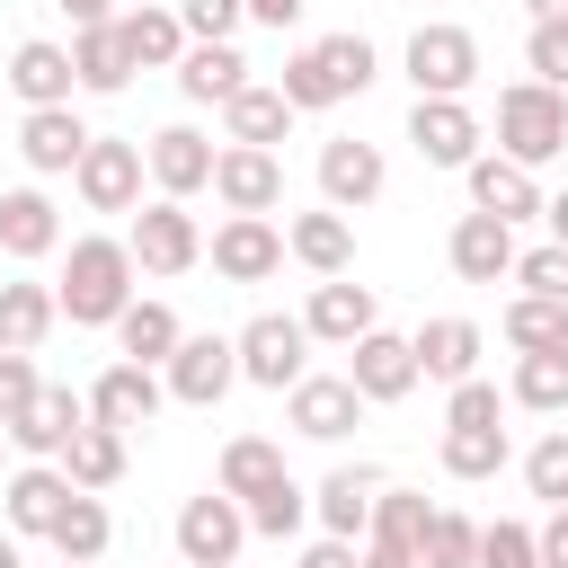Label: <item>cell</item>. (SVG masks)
<instances>
[{
	"instance_id": "6da1fadb",
	"label": "cell",
	"mask_w": 568,
	"mask_h": 568,
	"mask_svg": "<svg viewBox=\"0 0 568 568\" xmlns=\"http://www.w3.org/2000/svg\"><path fill=\"white\" fill-rule=\"evenodd\" d=\"M133 240H71V266H62V320L71 328H115L133 311Z\"/></svg>"
},
{
	"instance_id": "7a4b0ae2",
	"label": "cell",
	"mask_w": 568,
	"mask_h": 568,
	"mask_svg": "<svg viewBox=\"0 0 568 568\" xmlns=\"http://www.w3.org/2000/svg\"><path fill=\"white\" fill-rule=\"evenodd\" d=\"M497 151H506L515 169L559 160V151H568V98H559V89H541V80L497 89Z\"/></svg>"
},
{
	"instance_id": "3957f363",
	"label": "cell",
	"mask_w": 568,
	"mask_h": 568,
	"mask_svg": "<svg viewBox=\"0 0 568 568\" xmlns=\"http://www.w3.org/2000/svg\"><path fill=\"white\" fill-rule=\"evenodd\" d=\"M231 346H240V382H257V390H293L311 373V328L293 311H257Z\"/></svg>"
},
{
	"instance_id": "277c9868",
	"label": "cell",
	"mask_w": 568,
	"mask_h": 568,
	"mask_svg": "<svg viewBox=\"0 0 568 568\" xmlns=\"http://www.w3.org/2000/svg\"><path fill=\"white\" fill-rule=\"evenodd\" d=\"M240 541H248V506L240 497L204 488V497L178 506V559L186 568H240Z\"/></svg>"
},
{
	"instance_id": "5b68a950",
	"label": "cell",
	"mask_w": 568,
	"mask_h": 568,
	"mask_svg": "<svg viewBox=\"0 0 568 568\" xmlns=\"http://www.w3.org/2000/svg\"><path fill=\"white\" fill-rule=\"evenodd\" d=\"M142 142H124V133H98L89 151H80V169H71V186H80V204L89 213H133L142 204Z\"/></svg>"
},
{
	"instance_id": "8992f818",
	"label": "cell",
	"mask_w": 568,
	"mask_h": 568,
	"mask_svg": "<svg viewBox=\"0 0 568 568\" xmlns=\"http://www.w3.org/2000/svg\"><path fill=\"white\" fill-rule=\"evenodd\" d=\"M408 80H417V98H462L470 80H479V36L470 27H417L408 36Z\"/></svg>"
},
{
	"instance_id": "52a82bcc",
	"label": "cell",
	"mask_w": 568,
	"mask_h": 568,
	"mask_svg": "<svg viewBox=\"0 0 568 568\" xmlns=\"http://www.w3.org/2000/svg\"><path fill=\"white\" fill-rule=\"evenodd\" d=\"M195 257H204V231H195V213H186V204H169V195H160V204H142V213H133V266H142V275H186Z\"/></svg>"
},
{
	"instance_id": "ba28073f",
	"label": "cell",
	"mask_w": 568,
	"mask_h": 568,
	"mask_svg": "<svg viewBox=\"0 0 568 568\" xmlns=\"http://www.w3.org/2000/svg\"><path fill=\"white\" fill-rule=\"evenodd\" d=\"M284 417H293V435L337 444L346 426H364V390H355L346 373H302V382L284 390Z\"/></svg>"
},
{
	"instance_id": "9c48e42d",
	"label": "cell",
	"mask_w": 568,
	"mask_h": 568,
	"mask_svg": "<svg viewBox=\"0 0 568 568\" xmlns=\"http://www.w3.org/2000/svg\"><path fill=\"white\" fill-rule=\"evenodd\" d=\"M62 506H71L62 462H27V470H9V479H0V515H9V532H18V541H53Z\"/></svg>"
},
{
	"instance_id": "30bf717a",
	"label": "cell",
	"mask_w": 568,
	"mask_h": 568,
	"mask_svg": "<svg viewBox=\"0 0 568 568\" xmlns=\"http://www.w3.org/2000/svg\"><path fill=\"white\" fill-rule=\"evenodd\" d=\"M408 142H417L426 169H470L479 160V115L462 98H417L408 106Z\"/></svg>"
},
{
	"instance_id": "8fae6325",
	"label": "cell",
	"mask_w": 568,
	"mask_h": 568,
	"mask_svg": "<svg viewBox=\"0 0 568 568\" xmlns=\"http://www.w3.org/2000/svg\"><path fill=\"white\" fill-rule=\"evenodd\" d=\"M142 160H151V186H160L169 204H186V195L213 186V160H222V151H213L195 124H160V133L142 142Z\"/></svg>"
},
{
	"instance_id": "7c38bea8",
	"label": "cell",
	"mask_w": 568,
	"mask_h": 568,
	"mask_svg": "<svg viewBox=\"0 0 568 568\" xmlns=\"http://www.w3.org/2000/svg\"><path fill=\"white\" fill-rule=\"evenodd\" d=\"M160 382H169V399L213 408V399L240 382V346H231V337H178V355L160 364Z\"/></svg>"
},
{
	"instance_id": "4fadbf2b",
	"label": "cell",
	"mask_w": 568,
	"mask_h": 568,
	"mask_svg": "<svg viewBox=\"0 0 568 568\" xmlns=\"http://www.w3.org/2000/svg\"><path fill=\"white\" fill-rule=\"evenodd\" d=\"M80 426H89V399H80V390H71V382H44V390H36V399H27V417H18V426H9V444H18V453H27V462H62V453H71V435H80Z\"/></svg>"
},
{
	"instance_id": "5bb4252c",
	"label": "cell",
	"mask_w": 568,
	"mask_h": 568,
	"mask_svg": "<svg viewBox=\"0 0 568 568\" xmlns=\"http://www.w3.org/2000/svg\"><path fill=\"white\" fill-rule=\"evenodd\" d=\"M284 257H293V248H284V231H275L266 213H231V222L213 231V275H231V284H266Z\"/></svg>"
},
{
	"instance_id": "9a60e30c",
	"label": "cell",
	"mask_w": 568,
	"mask_h": 568,
	"mask_svg": "<svg viewBox=\"0 0 568 568\" xmlns=\"http://www.w3.org/2000/svg\"><path fill=\"white\" fill-rule=\"evenodd\" d=\"M346 382H355V390H364V408H373V399H408L426 373H417V346H408V337L373 328V337H355V346H346Z\"/></svg>"
},
{
	"instance_id": "2e32d148",
	"label": "cell",
	"mask_w": 568,
	"mask_h": 568,
	"mask_svg": "<svg viewBox=\"0 0 568 568\" xmlns=\"http://www.w3.org/2000/svg\"><path fill=\"white\" fill-rule=\"evenodd\" d=\"M160 399H169V382H160L151 364H106V373L89 382V417H98V426H115V435L151 426V417H160Z\"/></svg>"
},
{
	"instance_id": "e0dca14e",
	"label": "cell",
	"mask_w": 568,
	"mask_h": 568,
	"mask_svg": "<svg viewBox=\"0 0 568 568\" xmlns=\"http://www.w3.org/2000/svg\"><path fill=\"white\" fill-rule=\"evenodd\" d=\"M89 142H98V133H89L71 106H27V124H18V160H27L36 178H71Z\"/></svg>"
},
{
	"instance_id": "ac0fdd59",
	"label": "cell",
	"mask_w": 568,
	"mask_h": 568,
	"mask_svg": "<svg viewBox=\"0 0 568 568\" xmlns=\"http://www.w3.org/2000/svg\"><path fill=\"white\" fill-rule=\"evenodd\" d=\"M302 328H311V346H355V337H373V328H382V311H373V284H346V275L311 284V311H302Z\"/></svg>"
},
{
	"instance_id": "d6986e66",
	"label": "cell",
	"mask_w": 568,
	"mask_h": 568,
	"mask_svg": "<svg viewBox=\"0 0 568 568\" xmlns=\"http://www.w3.org/2000/svg\"><path fill=\"white\" fill-rule=\"evenodd\" d=\"M373 506H382V470H373V462H346V470H328V479L311 488V515H320L337 541H364V532H373Z\"/></svg>"
},
{
	"instance_id": "ffe728a7",
	"label": "cell",
	"mask_w": 568,
	"mask_h": 568,
	"mask_svg": "<svg viewBox=\"0 0 568 568\" xmlns=\"http://www.w3.org/2000/svg\"><path fill=\"white\" fill-rule=\"evenodd\" d=\"M213 195H222L231 213H275V204H284V160H275V151L231 142V151L213 160Z\"/></svg>"
},
{
	"instance_id": "44dd1931",
	"label": "cell",
	"mask_w": 568,
	"mask_h": 568,
	"mask_svg": "<svg viewBox=\"0 0 568 568\" xmlns=\"http://www.w3.org/2000/svg\"><path fill=\"white\" fill-rule=\"evenodd\" d=\"M462 178H470V213H497L506 231L541 213V186H532V169H515L506 151H479V160H470Z\"/></svg>"
},
{
	"instance_id": "7402d4cb",
	"label": "cell",
	"mask_w": 568,
	"mask_h": 568,
	"mask_svg": "<svg viewBox=\"0 0 568 568\" xmlns=\"http://www.w3.org/2000/svg\"><path fill=\"white\" fill-rule=\"evenodd\" d=\"M444 257H453V275L462 284H497V275H515V231L497 222V213H462L453 222V240H444Z\"/></svg>"
},
{
	"instance_id": "603a6c76",
	"label": "cell",
	"mask_w": 568,
	"mask_h": 568,
	"mask_svg": "<svg viewBox=\"0 0 568 568\" xmlns=\"http://www.w3.org/2000/svg\"><path fill=\"white\" fill-rule=\"evenodd\" d=\"M0 248H9L18 266H36V257L62 248V213H53L44 186H9V195H0Z\"/></svg>"
},
{
	"instance_id": "cb8c5ba5",
	"label": "cell",
	"mask_w": 568,
	"mask_h": 568,
	"mask_svg": "<svg viewBox=\"0 0 568 568\" xmlns=\"http://www.w3.org/2000/svg\"><path fill=\"white\" fill-rule=\"evenodd\" d=\"M53 320H62V293L53 284H36V275H9L0 284V355H36L53 337Z\"/></svg>"
},
{
	"instance_id": "d4e9b609",
	"label": "cell",
	"mask_w": 568,
	"mask_h": 568,
	"mask_svg": "<svg viewBox=\"0 0 568 568\" xmlns=\"http://www.w3.org/2000/svg\"><path fill=\"white\" fill-rule=\"evenodd\" d=\"M382 178H390V169H382V151H373V142H355V133H346V142H320V195H328L337 213L373 204V195H382Z\"/></svg>"
},
{
	"instance_id": "484cf974",
	"label": "cell",
	"mask_w": 568,
	"mask_h": 568,
	"mask_svg": "<svg viewBox=\"0 0 568 568\" xmlns=\"http://www.w3.org/2000/svg\"><path fill=\"white\" fill-rule=\"evenodd\" d=\"M284 248H293V257H302V266L328 284V275H346V266H355V222H346L337 204H320V213H293V222H284Z\"/></svg>"
},
{
	"instance_id": "4316f807",
	"label": "cell",
	"mask_w": 568,
	"mask_h": 568,
	"mask_svg": "<svg viewBox=\"0 0 568 568\" xmlns=\"http://www.w3.org/2000/svg\"><path fill=\"white\" fill-rule=\"evenodd\" d=\"M9 89H18L27 106H71V89H80V71H71V44H44V36H27V44L9 53Z\"/></svg>"
},
{
	"instance_id": "83f0119b",
	"label": "cell",
	"mask_w": 568,
	"mask_h": 568,
	"mask_svg": "<svg viewBox=\"0 0 568 568\" xmlns=\"http://www.w3.org/2000/svg\"><path fill=\"white\" fill-rule=\"evenodd\" d=\"M408 346H417V373L453 390V382H470V373H479V346H488V337H479L470 320H426Z\"/></svg>"
},
{
	"instance_id": "f1b7e54d",
	"label": "cell",
	"mask_w": 568,
	"mask_h": 568,
	"mask_svg": "<svg viewBox=\"0 0 568 568\" xmlns=\"http://www.w3.org/2000/svg\"><path fill=\"white\" fill-rule=\"evenodd\" d=\"M115 36H124L133 71H178V62H186V27H178V9H124Z\"/></svg>"
},
{
	"instance_id": "f546056e",
	"label": "cell",
	"mask_w": 568,
	"mask_h": 568,
	"mask_svg": "<svg viewBox=\"0 0 568 568\" xmlns=\"http://www.w3.org/2000/svg\"><path fill=\"white\" fill-rule=\"evenodd\" d=\"M178 89H186L195 106H231V98L248 89V62H240V44H186V62H178Z\"/></svg>"
},
{
	"instance_id": "4dcf8cb0",
	"label": "cell",
	"mask_w": 568,
	"mask_h": 568,
	"mask_svg": "<svg viewBox=\"0 0 568 568\" xmlns=\"http://www.w3.org/2000/svg\"><path fill=\"white\" fill-rule=\"evenodd\" d=\"M222 124H231V142H248V151H275V142L293 133V98H284V89H257V80H248V89H240V98L222 106Z\"/></svg>"
},
{
	"instance_id": "1f68e13d",
	"label": "cell",
	"mask_w": 568,
	"mask_h": 568,
	"mask_svg": "<svg viewBox=\"0 0 568 568\" xmlns=\"http://www.w3.org/2000/svg\"><path fill=\"white\" fill-rule=\"evenodd\" d=\"M71 71H80L89 98H115V89L133 80V53H124L115 27H80V36H71Z\"/></svg>"
},
{
	"instance_id": "d6a6232c",
	"label": "cell",
	"mask_w": 568,
	"mask_h": 568,
	"mask_svg": "<svg viewBox=\"0 0 568 568\" xmlns=\"http://www.w3.org/2000/svg\"><path fill=\"white\" fill-rule=\"evenodd\" d=\"M178 337H186V328H178V311H169V302H133V311L115 320V346H124V364H151V373L178 355Z\"/></svg>"
},
{
	"instance_id": "836d02e7",
	"label": "cell",
	"mask_w": 568,
	"mask_h": 568,
	"mask_svg": "<svg viewBox=\"0 0 568 568\" xmlns=\"http://www.w3.org/2000/svg\"><path fill=\"white\" fill-rule=\"evenodd\" d=\"M62 479H71V488H89V497H98V488H115V479H124V435L89 417V426L71 435V453H62Z\"/></svg>"
},
{
	"instance_id": "e575fe53",
	"label": "cell",
	"mask_w": 568,
	"mask_h": 568,
	"mask_svg": "<svg viewBox=\"0 0 568 568\" xmlns=\"http://www.w3.org/2000/svg\"><path fill=\"white\" fill-rule=\"evenodd\" d=\"M275 479H284V453H275L266 435H231V444H222V470H213V488H222V497H240V506H248V497H257V488H275Z\"/></svg>"
},
{
	"instance_id": "d590c367",
	"label": "cell",
	"mask_w": 568,
	"mask_h": 568,
	"mask_svg": "<svg viewBox=\"0 0 568 568\" xmlns=\"http://www.w3.org/2000/svg\"><path fill=\"white\" fill-rule=\"evenodd\" d=\"M106 541H115L106 506H98L89 488H71V506H62V524H53V550H62V559H80V568H98V559H106Z\"/></svg>"
},
{
	"instance_id": "8d00e7d4",
	"label": "cell",
	"mask_w": 568,
	"mask_h": 568,
	"mask_svg": "<svg viewBox=\"0 0 568 568\" xmlns=\"http://www.w3.org/2000/svg\"><path fill=\"white\" fill-rule=\"evenodd\" d=\"M506 346H515V355H550V346H568V302L515 293V302H506Z\"/></svg>"
},
{
	"instance_id": "74e56055",
	"label": "cell",
	"mask_w": 568,
	"mask_h": 568,
	"mask_svg": "<svg viewBox=\"0 0 568 568\" xmlns=\"http://www.w3.org/2000/svg\"><path fill=\"white\" fill-rule=\"evenodd\" d=\"M506 399H515V408H541V417H559V408H568V346H550V355H515V382H506Z\"/></svg>"
},
{
	"instance_id": "f35d334b",
	"label": "cell",
	"mask_w": 568,
	"mask_h": 568,
	"mask_svg": "<svg viewBox=\"0 0 568 568\" xmlns=\"http://www.w3.org/2000/svg\"><path fill=\"white\" fill-rule=\"evenodd\" d=\"M444 470L453 479H497L506 470V426H444Z\"/></svg>"
},
{
	"instance_id": "ab89813d",
	"label": "cell",
	"mask_w": 568,
	"mask_h": 568,
	"mask_svg": "<svg viewBox=\"0 0 568 568\" xmlns=\"http://www.w3.org/2000/svg\"><path fill=\"white\" fill-rule=\"evenodd\" d=\"M302 515H311V488H302L293 470H284L275 488H257V497H248V532H266V541H293V532H302Z\"/></svg>"
},
{
	"instance_id": "60d3db41",
	"label": "cell",
	"mask_w": 568,
	"mask_h": 568,
	"mask_svg": "<svg viewBox=\"0 0 568 568\" xmlns=\"http://www.w3.org/2000/svg\"><path fill=\"white\" fill-rule=\"evenodd\" d=\"M417 559H426V568H479V524H470V515H453V506H435V524H426Z\"/></svg>"
},
{
	"instance_id": "b9f144b4",
	"label": "cell",
	"mask_w": 568,
	"mask_h": 568,
	"mask_svg": "<svg viewBox=\"0 0 568 568\" xmlns=\"http://www.w3.org/2000/svg\"><path fill=\"white\" fill-rule=\"evenodd\" d=\"M275 89H284V98H293V115H302V106H337V98H346V89H337V71H328V53H320V44H302V53H293V62H284V80H275Z\"/></svg>"
},
{
	"instance_id": "7bdbcfd3",
	"label": "cell",
	"mask_w": 568,
	"mask_h": 568,
	"mask_svg": "<svg viewBox=\"0 0 568 568\" xmlns=\"http://www.w3.org/2000/svg\"><path fill=\"white\" fill-rule=\"evenodd\" d=\"M426 524H435V506H426L417 488H382V506H373V532H382V541H408V550H417ZM373 532H364V541H373Z\"/></svg>"
},
{
	"instance_id": "ee69618b",
	"label": "cell",
	"mask_w": 568,
	"mask_h": 568,
	"mask_svg": "<svg viewBox=\"0 0 568 568\" xmlns=\"http://www.w3.org/2000/svg\"><path fill=\"white\" fill-rule=\"evenodd\" d=\"M524 488L550 497V506H568V426H550V435L524 453Z\"/></svg>"
},
{
	"instance_id": "f6af8a7d",
	"label": "cell",
	"mask_w": 568,
	"mask_h": 568,
	"mask_svg": "<svg viewBox=\"0 0 568 568\" xmlns=\"http://www.w3.org/2000/svg\"><path fill=\"white\" fill-rule=\"evenodd\" d=\"M248 18V0H178V27L186 44H231V27Z\"/></svg>"
},
{
	"instance_id": "bcb514c9",
	"label": "cell",
	"mask_w": 568,
	"mask_h": 568,
	"mask_svg": "<svg viewBox=\"0 0 568 568\" xmlns=\"http://www.w3.org/2000/svg\"><path fill=\"white\" fill-rule=\"evenodd\" d=\"M479 568H541L532 524H479Z\"/></svg>"
},
{
	"instance_id": "7dc6e473",
	"label": "cell",
	"mask_w": 568,
	"mask_h": 568,
	"mask_svg": "<svg viewBox=\"0 0 568 568\" xmlns=\"http://www.w3.org/2000/svg\"><path fill=\"white\" fill-rule=\"evenodd\" d=\"M320 53H328V71H337V89H346V98H364V89H373V71H382L364 36H320Z\"/></svg>"
},
{
	"instance_id": "c3c4849f",
	"label": "cell",
	"mask_w": 568,
	"mask_h": 568,
	"mask_svg": "<svg viewBox=\"0 0 568 568\" xmlns=\"http://www.w3.org/2000/svg\"><path fill=\"white\" fill-rule=\"evenodd\" d=\"M515 284L541 293V302H568V248H559V240H550V248H524V257H515Z\"/></svg>"
},
{
	"instance_id": "681fc988",
	"label": "cell",
	"mask_w": 568,
	"mask_h": 568,
	"mask_svg": "<svg viewBox=\"0 0 568 568\" xmlns=\"http://www.w3.org/2000/svg\"><path fill=\"white\" fill-rule=\"evenodd\" d=\"M524 62H532V80H541V89H559V98H568V18H559V27H532Z\"/></svg>"
},
{
	"instance_id": "f907efd6",
	"label": "cell",
	"mask_w": 568,
	"mask_h": 568,
	"mask_svg": "<svg viewBox=\"0 0 568 568\" xmlns=\"http://www.w3.org/2000/svg\"><path fill=\"white\" fill-rule=\"evenodd\" d=\"M444 426H497V382H453V399H444Z\"/></svg>"
},
{
	"instance_id": "816d5d0a",
	"label": "cell",
	"mask_w": 568,
	"mask_h": 568,
	"mask_svg": "<svg viewBox=\"0 0 568 568\" xmlns=\"http://www.w3.org/2000/svg\"><path fill=\"white\" fill-rule=\"evenodd\" d=\"M36 390H44V382H36V364H27V355H0V435L27 417V399H36Z\"/></svg>"
},
{
	"instance_id": "f5cc1de1",
	"label": "cell",
	"mask_w": 568,
	"mask_h": 568,
	"mask_svg": "<svg viewBox=\"0 0 568 568\" xmlns=\"http://www.w3.org/2000/svg\"><path fill=\"white\" fill-rule=\"evenodd\" d=\"M302 568H364V541H337V532H320V541L302 550Z\"/></svg>"
},
{
	"instance_id": "db71d44e",
	"label": "cell",
	"mask_w": 568,
	"mask_h": 568,
	"mask_svg": "<svg viewBox=\"0 0 568 568\" xmlns=\"http://www.w3.org/2000/svg\"><path fill=\"white\" fill-rule=\"evenodd\" d=\"M532 541H541V568H568V506H550V524Z\"/></svg>"
},
{
	"instance_id": "11a10c76",
	"label": "cell",
	"mask_w": 568,
	"mask_h": 568,
	"mask_svg": "<svg viewBox=\"0 0 568 568\" xmlns=\"http://www.w3.org/2000/svg\"><path fill=\"white\" fill-rule=\"evenodd\" d=\"M364 568H426V559H417L408 541H382V532H373V541H364Z\"/></svg>"
},
{
	"instance_id": "9f6ffc18",
	"label": "cell",
	"mask_w": 568,
	"mask_h": 568,
	"mask_svg": "<svg viewBox=\"0 0 568 568\" xmlns=\"http://www.w3.org/2000/svg\"><path fill=\"white\" fill-rule=\"evenodd\" d=\"M53 9L71 18V36H80V27H115V0H53Z\"/></svg>"
},
{
	"instance_id": "6f0895ef",
	"label": "cell",
	"mask_w": 568,
	"mask_h": 568,
	"mask_svg": "<svg viewBox=\"0 0 568 568\" xmlns=\"http://www.w3.org/2000/svg\"><path fill=\"white\" fill-rule=\"evenodd\" d=\"M248 18H257V27H293V18H302V0H248Z\"/></svg>"
},
{
	"instance_id": "680465c9",
	"label": "cell",
	"mask_w": 568,
	"mask_h": 568,
	"mask_svg": "<svg viewBox=\"0 0 568 568\" xmlns=\"http://www.w3.org/2000/svg\"><path fill=\"white\" fill-rule=\"evenodd\" d=\"M541 222H550V240L568 248V195H550V204H541Z\"/></svg>"
},
{
	"instance_id": "91938a15",
	"label": "cell",
	"mask_w": 568,
	"mask_h": 568,
	"mask_svg": "<svg viewBox=\"0 0 568 568\" xmlns=\"http://www.w3.org/2000/svg\"><path fill=\"white\" fill-rule=\"evenodd\" d=\"M568 18V0H532V27H559Z\"/></svg>"
},
{
	"instance_id": "94428289",
	"label": "cell",
	"mask_w": 568,
	"mask_h": 568,
	"mask_svg": "<svg viewBox=\"0 0 568 568\" xmlns=\"http://www.w3.org/2000/svg\"><path fill=\"white\" fill-rule=\"evenodd\" d=\"M0 568H27V550H18V532H0Z\"/></svg>"
},
{
	"instance_id": "6125c7cd",
	"label": "cell",
	"mask_w": 568,
	"mask_h": 568,
	"mask_svg": "<svg viewBox=\"0 0 568 568\" xmlns=\"http://www.w3.org/2000/svg\"><path fill=\"white\" fill-rule=\"evenodd\" d=\"M62 568H80V559H62Z\"/></svg>"
},
{
	"instance_id": "be15d7a7",
	"label": "cell",
	"mask_w": 568,
	"mask_h": 568,
	"mask_svg": "<svg viewBox=\"0 0 568 568\" xmlns=\"http://www.w3.org/2000/svg\"><path fill=\"white\" fill-rule=\"evenodd\" d=\"M0 444H9V435H0Z\"/></svg>"
}]
</instances>
